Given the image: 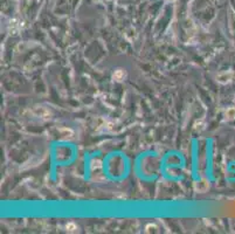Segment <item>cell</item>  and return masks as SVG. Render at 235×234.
Instances as JSON below:
<instances>
[{
  "mask_svg": "<svg viewBox=\"0 0 235 234\" xmlns=\"http://www.w3.org/2000/svg\"><path fill=\"white\" fill-rule=\"evenodd\" d=\"M125 76V73L122 69H118V70H116L115 73H114V79L116 80V81H122V80L124 79Z\"/></svg>",
  "mask_w": 235,
  "mask_h": 234,
  "instance_id": "6da1fadb",
  "label": "cell"
},
{
  "mask_svg": "<svg viewBox=\"0 0 235 234\" xmlns=\"http://www.w3.org/2000/svg\"><path fill=\"white\" fill-rule=\"evenodd\" d=\"M75 230H77V227H76V225L74 224V222H69V224L67 225V231H69V232H74Z\"/></svg>",
  "mask_w": 235,
  "mask_h": 234,
  "instance_id": "7a4b0ae2",
  "label": "cell"
}]
</instances>
